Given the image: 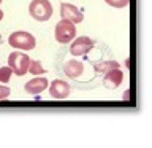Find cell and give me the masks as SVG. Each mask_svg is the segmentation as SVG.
I'll return each instance as SVG.
<instances>
[{"label": "cell", "mask_w": 152, "mask_h": 148, "mask_svg": "<svg viewBox=\"0 0 152 148\" xmlns=\"http://www.w3.org/2000/svg\"><path fill=\"white\" fill-rule=\"evenodd\" d=\"M60 16H62V19L71 21L73 24H79L84 19V14L81 13V10L71 3H62L60 5Z\"/></svg>", "instance_id": "obj_6"}, {"label": "cell", "mask_w": 152, "mask_h": 148, "mask_svg": "<svg viewBox=\"0 0 152 148\" xmlns=\"http://www.w3.org/2000/svg\"><path fill=\"white\" fill-rule=\"evenodd\" d=\"M122 80H124V72L119 70V67H116V69L106 72V76H104L103 83H104L106 88L114 89V88H117V86L122 83Z\"/></svg>", "instance_id": "obj_8"}, {"label": "cell", "mask_w": 152, "mask_h": 148, "mask_svg": "<svg viewBox=\"0 0 152 148\" xmlns=\"http://www.w3.org/2000/svg\"><path fill=\"white\" fill-rule=\"evenodd\" d=\"M28 13L35 21H49L52 16V5L49 0H32L28 5Z\"/></svg>", "instance_id": "obj_1"}, {"label": "cell", "mask_w": 152, "mask_h": 148, "mask_svg": "<svg viewBox=\"0 0 152 148\" xmlns=\"http://www.w3.org/2000/svg\"><path fill=\"white\" fill-rule=\"evenodd\" d=\"M8 97H10V88H8V86L0 84V100H2V99H8Z\"/></svg>", "instance_id": "obj_15"}, {"label": "cell", "mask_w": 152, "mask_h": 148, "mask_svg": "<svg viewBox=\"0 0 152 148\" xmlns=\"http://www.w3.org/2000/svg\"><path fill=\"white\" fill-rule=\"evenodd\" d=\"M0 3H2V0H0Z\"/></svg>", "instance_id": "obj_19"}, {"label": "cell", "mask_w": 152, "mask_h": 148, "mask_svg": "<svg viewBox=\"0 0 152 148\" xmlns=\"http://www.w3.org/2000/svg\"><path fill=\"white\" fill-rule=\"evenodd\" d=\"M104 2H106L109 7H114V8H125L130 0H104Z\"/></svg>", "instance_id": "obj_14"}, {"label": "cell", "mask_w": 152, "mask_h": 148, "mask_svg": "<svg viewBox=\"0 0 152 148\" xmlns=\"http://www.w3.org/2000/svg\"><path fill=\"white\" fill-rule=\"evenodd\" d=\"M13 70L10 67H0V83H8L11 78Z\"/></svg>", "instance_id": "obj_13"}, {"label": "cell", "mask_w": 152, "mask_h": 148, "mask_svg": "<svg viewBox=\"0 0 152 148\" xmlns=\"http://www.w3.org/2000/svg\"><path fill=\"white\" fill-rule=\"evenodd\" d=\"M54 33H56V40L57 41L62 43V45H66V43H70L76 37V26L71 21L62 19V21L57 22Z\"/></svg>", "instance_id": "obj_4"}, {"label": "cell", "mask_w": 152, "mask_h": 148, "mask_svg": "<svg viewBox=\"0 0 152 148\" xmlns=\"http://www.w3.org/2000/svg\"><path fill=\"white\" fill-rule=\"evenodd\" d=\"M124 99H125V100L128 99V91H125V92H124Z\"/></svg>", "instance_id": "obj_16"}, {"label": "cell", "mask_w": 152, "mask_h": 148, "mask_svg": "<svg viewBox=\"0 0 152 148\" xmlns=\"http://www.w3.org/2000/svg\"><path fill=\"white\" fill-rule=\"evenodd\" d=\"M2 18H3V11L0 10V21H2Z\"/></svg>", "instance_id": "obj_17"}, {"label": "cell", "mask_w": 152, "mask_h": 148, "mask_svg": "<svg viewBox=\"0 0 152 148\" xmlns=\"http://www.w3.org/2000/svg\"><path fill=\"white\" fill-rule=\"evenodd\" d=\"M49 94H51V97H54V99H66L70 94V84L64 80L51 81Z\"/></svg>", "instance_id": "obj_7"}, {"label": "cell", "mask_w": 152, "mask_h": 148, "mask_svg": "<svg viewBox=\"0 0 152 148\" xmlns=\"http://www.w3.org/2000/svg\"><path fill=\"white\" fill-rule=\"evenodd\" d=\"M94 48V40L89 37H78V38H73V43L70 45V53L73 56H84Z\"/></svg>", "instance_id": "obj_5"}, {"label": "cell", "mask_w": 152, "mask_h": 148, "mask_svg": "<svg viewBox=\"0 0 152 148\" xmlns=\"http://www.w3.org/2000/svg\"><path fill=\"white\" fill-rule=\"evenodd\" d=\"M48 84H49V81L46 78H43V76L38 78V75H37V78L28 81V83L24 86V89H26V92H28V94H40L48 88Z\"/></svg>", "instance_id": "obj_9"}, {"label": "cell", "mask_w": 152, "mask_h": 148, "mask_svg": "<svg viewBox=\"0 0 152 148\" xmlns=\"http://www.w3.org/2000/svg\"><path fill=\"white\" fill-rule=\"evenodd\" d=\"M27 72H30V73H33V75H41V73H45L46 70L43 69V65H41L40 61H30Z\"/></svg>", "instance_id": "obj_12"}, {"label": "cell", "mask_w": 152, "mask_h": 148, "mask_svg": "<svg viewBox=\"0 0 152 148\" xmlns=\"http://www.w3.org/2000/svg\"><path fill=\"white\" fill-rule=\"evenodd\" d=\"M64 72H65L66 76H70V78H78V76H81L84 72V64L81 61L71 59V61L64 64Z\"/></svg>", "instance_id": "obj_10"}, {"label": "cell", "mask_w": 152, "mask_h": 148, "mask_svg": "<svg viewBox=\"0 0 152 148\" xmlns=\"http://www.w3.org/2000/svg\"><path fill=\"white\" fill-rule=\"evenodd\" d=\"M28 64H30V57L27 54H24L21 51H14L8 56V67L13 70L14 75L22 76L27 73Z\"/></svg>", "instance_id": "obj_3"}, {"label": "cell", "mask_w": 152, "mask_h": 148, "mask_svg": "<svg viewBox=\"0 0 152 148\" xmlns=\"http://www.w3.org/2000/svg\"><path fill=\"white\" fill-rule=\"evenodd\" d=\"M8 43L13 48H18V50H26V51L33 50L35 45H37L35 37H33L30 32H26V30L13 32L11 35H10V38H8Z\"/></svg>", "instance_id": "obj_2"}, {"label": "cell", "mask_w": 152, "mask_h": 148, "mask_svg": "<svg viewBox=\"0 0 152 148\" xmlns=\"http://www.w3.org/2000/svg\"><path fill=\"white\" fill-rule=\"evenodd\" d=\"M0 43H2V35H0Z\"/></svg>", "instance_id": "obj_18"}, {"label": "cell", "mask_w": 152, "mask_h": 148, "mask_svg": "<svg viewBox=\"0 0 152 148\" xmlns=\"http://www.w3.org/2000/svg\"><path fill=\"white\" fill-rule=\"evenodd\" d=\"M119 67V64L116 61H102V62H97L95 64V70L98 72V73H106V72L116 69Z\"/></svg>", "instance_id": "obj_11"}]
</instances>
